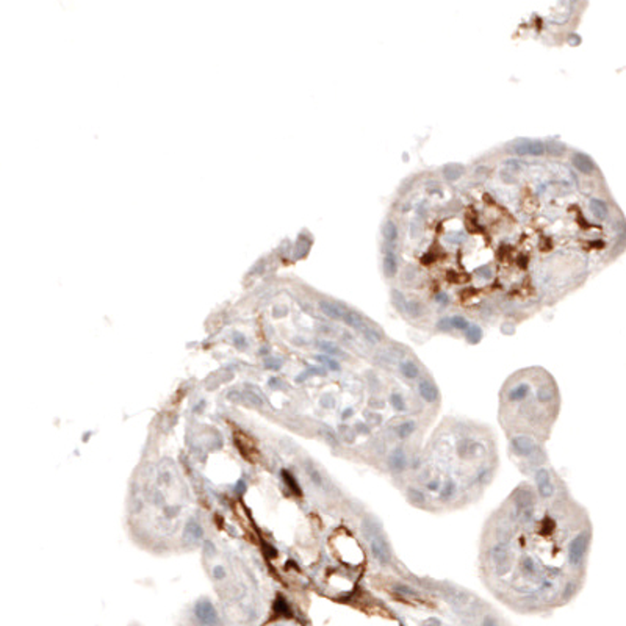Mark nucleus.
<instances>
[{
    "label": "nucleus",
    "instance_id": "nucleus-19",
    "mask_svg": "<svg viewBox=\"0 0 626 626\" xmlns=\"http://www.w3.org/2000/svg\"><path fill=\"white\" fill-rule=\"evenodd\" d=\"M319 309L326 316L332 318V319H342V321H343L345 313L348 310V307L345 306V304H340V302H335V301H326V299L319 301Z\"/></svg>",
    "mask_w": 626,
    "mask_h": 626
},
{
    "label": "nucleus",
    "instance_id": "nucleus-35",
    "mask_svg": "<svg viewBox=\"0 0 626 626\" xmlns=\"http://www.w3.org/2000/svg\"><path fill=\"white\" fill-rule=\"evenodd\" d=\"M306 471H307V474H309V477L312 479V482H313V484H316L318 487H323V477H321L319 471H318V470H316L315 467H313L312 464H307Z\"/></svg>",
    "mask_w": 626,
    "mask_h": 626
},
{
    "label": "nucleus",
    "instance_id": "nucleus-23",
    "mask_svg": "<svg viewBox=\"0 0 626 626\" xmlns=\"http://www.w3.org/2000/svg\"><path fill=\"white\" fill-rule=\"evenodd\" d=\"M588 208H590L592 215H593L596 219L604 221V219L609 218L611 208H609V205H607V202H606V200H603V199L592 197L590 200H588Z\"/></svg>",
    "mask_w": 626,
    "mask_h": 626
},
{
    "label": "nucleus",
    "instance_id": "nucleus-36",
    "mask_svg": "<svg viewBox=\"0 0 626 626\" xmlns=\"http://www.w3.org/2000/svg\"><path fill=\"white\" fill-rule=\"evenodd\" d=\"M187 534H190V536L193 537V539H200L202 537V528L199 526V524L195 521V520H190L188 523H187Z\"/></svg>",
    "mask_w": 626,
    "mask_h": 626
},
{
    "label": "nucleus",
    "instance_id": "nucleus-26",
    "mask_svg": "<svg viewBox=\"0 0 626 626\" xmlns=\"http://www.w3.org/2000/svg\"><path fill=\"white\" fill-rule=\"evenodd\" d=\"M578 588H579L578 581H575V579H568V581L565 583V586H564V588L559 592V598H560V601H562V603L570 601V600H572V598L578 593Z\"/></svg>",
    "mask_w": 626,
    "mask_h": 626
},
{
    "label": "nucleus",
    "instance_id": "nucleus-34",
    "mask_svg": "<svg viewBox=\"0 0 626 626\" xmlns=\"http://www.w3.org/2000/svg\"><path fill=\"white\" fill-rule=\"evenodd\" d=\"M451 318V326H453V329H456V330H462V332H465V330L470 327V321L465 318V316H462V315H454V316H449Z\"/></svg>",
    "mask_w": 626,
    "mask_h": 626
},
{
    "label": "nucleus",
    "instance_id": "nucleus-31",
    "mask_svg": "<svg viewBox=\"0 0 626 626\" xmlns=\"http://www.w3.org/2000/svg\"><path fill=\"white\" fill-rule=\"evenodd\" d=\"M545 146H547V152H548L549 155H554V156H560V155H564V154H565V151H567L565 144H564V143H560V141H557V140H551V141L545 143Z\"/></svg>",
    "mask_w": 626,
    "mask_h": 626
},
{
    "label": "nucleus",
    "instance_id": "nucleus-43",
    "mask_svg": "<svg viewBox=\"0 0 626 626\" xmlns=\"http://www.w3.org/2000/svg\"><path fill=\"white\" fill-rule=\"evenodd\" d=\"M477 274L479 275H482L484 279H490V275H492V270H490V266H481L479 270H477Z\"/></svg>",
    "mask_w": 626,
    "mask_h": 626
},
{
    "label": "nucleus",
    "instance_id": "nucleus-4",
    "mask_svg": "<svg viewBox=\"0 0 626 626\" xmlns=\"http://www.w3.org/2000/svg\"><path fill=\"white\" fill-rule=\"evenodd\" d=\"M532 384L531 381L526 379H510L508 384L503 387L501 391V399H503V406L506 407H513L518 406V404H523L526 401L531 393H532Z\"/></svg>",
    "mask_w": 626,
    "mask_h": 626
},
{
    "label": "nucleus",
    "instance_id": "nucleus-32",
    "mask_svg": "<svg viewBox=\"0 0 626 626\" xmlns=\"http://www.w3.org/2000/svg\"><path fill=\"white\" fill-rule=\"evenodd\" d=\"M391 588H393V592L404 595V596H418V590H415L413 587H410L407 584H402V583H394L391 586Z\"/></svg>",
    "mask_w": 626,
    "mask_h": 626
},
{
    "label": "nucleus",
    "instance_id": "nucleus-24",
    "mask_svg": "<svg viewBox=\"0 0 626 626\" xmlns=\"http://www.w3.org/2000/svg\"><path fill=\"white\" fill-rule=\"evenodd\" d=\"M465 172V166L462 163H446L443 168H441V174L446 180H457L464 176Z\"/></svg>",
    "mask_w": 626,
    "mask_h": 626
},
{
    "label": "nucleus",
    "instance_id": "nucleus-33",
    "mask_svg": "<svg viewBox=\"0 0 626 626\" xmlns=\"http://www.w3.org/2000/svg\"><path fill=\"white\" fill-rule=\"evenodd\" d=\"M390 404L391 407L396 412H404L406 410V401H404V396L399 391H393L390 394Z\"/></svg>",
    "mask_w": 626,
    "mask_h": 626
},
{
    "label": "nucleus",
    "instance_id": "nucleus-40",
    "mask_svg": "<svg viewBox=\"0 0 626 626\" xmlns=\"http://www.w3.org/2000/svg\"><path fill=\"white\" fill-rule=\"evenodd\" d=\"M323 435H324V438H326V441L330 445V446H338V438H337V435L334 434L332 430H330L329 428H324L323 430Z\"/></svg>",
    "mask_w": 626,
    "mask_h": 626
},
{
    "label": "nucleus",
    "instance_id": "nucleus-42",
    "mask_svg": "<svg viewBox=\"0 0 626 626\" xmlns=\"http://www.w3.org/2000/svg\"><path fill=\"white\" fill-rule=\"evenodd\" d=\"M282 474H283V477H285V482H287V484H288V487H290V489H291V490H293L294 493H296V495H301V490H299V487H298V484H296V482H294V479H293V476H291L290 473H287V471H283Z\"/></svg>",
    "mask_w": 626,
    "mask_h": 626
},
{
    "label": "nucleus",
    "instance_id": "nucleus-38",
    "mask_svg": "<svg viewBox=\"0 0 626 626\" xmlns=\"http://www.w3.org/2000/svg\"><path fill=\"white\" fill-rule=\"evenodd\" d=\"M481 626H501V623L493 614H485L481 619Z\"/></svg>",
    "mask_w": 626,
    "mask_h": 626
},
{
    "label": "nucleus",
    "instance_id": "nucleus-45",
    "mask_svg": "<svg viewBox=\"0 0 626 626\" xmlns=\"http://www.w3.org/2000/svg\"><path fill=\"white\" fill-rule=\"evenodd\" d=\"M435 301L440 304V306H446V304L449 302V298H448V294L445 291H441V293H438L437 296H435Z\"/></svg>",
    "mask_w": 626,
    "mask_h": 626
},
{
    "label": "nucleus",
    "instance_id": "nucleus-49",
    "mask_svg": "<svg viewBox=\"0 0 626 626\" xmlns=\"http://www.w3.org/2000/svg\"><path fill=\"white\" fill-rule=\"evenodd\" d=\"M352 413V409H348V410H345V413H343V418H348V415H351Z\"/></svg>",
    "mask_w": 626,
    "mask_h": 626
},
{
    "label": "nucleus",
    "instance_id": "nucleus-10",
    "mask_svg": "<svg viewBox=\"0 0 626 626\" xmlns=\"http://www.w3.org/2000/svg\"><path fill=\"white\" fill-rule=\"evenodd\" d=\"M387 467L391 474H402L410 467V456L402 445H396L387 457Z\"/></svg>",
    "mask_w": 626,
    "mask_h": 626
},
{
    "label": "nucleus",
    "instance_id": "nucleus-13",
    "mask_svg": "<svg viewBox=\"0 0 626 626\" xmlns=\"http://www.w3.org/2000/svg\"><path fill=\"white\" fill-rule=\"evenodd\" d=\"M441 595L445 596V600L451 604L456 606H464L468 601V593L465 590H460L457 586H453L451 583H441L438 584Z\"/></svg>",
    "mask_w": 626,
    "mask_h": 626
},
{
    "label": "nucleus",
    "instance_id": "nucleus-44",
    "mask_svg": "<svg viewBox=\"0 0 626 626\" xmlns=\"http://www.w3.org/2000/svg\"><path fill=\"white\" fill-rule=\"evenodd\" d=\"M275 611H277V612H283V614H288V606L285 604V601L282 600V598H279L277 603H275Z\"/></svg>",
    "mask_w": 626,
    "mask_h": 626
},
{
    "label": "nucleus",
    "instance_id": "nucleus-12",
    "mask_svg": "<svg viewBox=\"0 0 626 626\" xmlns=\"http://www.w3.org/2000/svg\"><path fill=\"white\" fill-rule=\"evenodd\" d=\"M195 614H196L197 620L202 625H205V626H218V622H219L218 614H216V609L213 607V604H211L210 601H207V600L199 601L196 604V607H195Z\"/></svg>",
    "mask_w": 626,
    "mask_h": 626
},
{
    "label": "nucleus",
    "instance_id": "nucleus-48",
    "mask_svg": "<svg viewBox=\"0 0 626 626\" xmlns=\"http://www.w3.org/2000/svg\"><path fill=\"white\" fill-rule=\"evenodd\" d=\"M426 626H441V625H440V622L437 619H430V620H428Z\"/></svg>",
    "mask_w": 626,
    "mask_h": 626
},
{
    "label": "nucleus",
    "instance_id": "nucleus-29",
    "mask_svg": "<svg viewBox=\"0 0 626 626\" xmlns=\"http://www.w3.org/2000/svg\"><path fill=\"white\" fill-rule=\"evenodd\" d=\"M362 335H363V338L366 340L368 343L370 345H377V343H381L382 342V338H384V334L381 332L379 329L377 327H374V326H368L363 332H362Z\"/></svg>",
    "mask_w": 626,
    "mask_h": 626
},
{
    "label": "nucleus",
    "instance_id": "nucleus-20",
    "mask_svg": "<svg viewBox=\"0 0 626 626\" xmlns=\"http://www.w3.org/2000/svg\"><path fill=\"white\" fill-rule=\"evenodd\" d=\"M456 496H457V482L453 477H446V479H443L440 492L437 493V498L440 503L448 504L451 501H454Z\"/></svg>",
    "mask_w": 626,
    "mask_h": 626
},
{
    "label": "nucleus",
    "instance_id": "nucleus-16",
    "mask_svg": "<svg viewBox=\"0 0 626 626\" xmlns=\"http://www.w3.org/2000/svg\"><path fill=\"white\" fill-rule=\"evenodd\" d=\"M404 495H406L407 501L412 506H415V508H418V509H429V506H428L429 504V498H428L426 490L420 489V487H417V485H407L406 490H404Z\"/></svg>",
    "mask_w": 626,
    "mask_h": 626
},
{
    "label": "nucleus",
    "instance_id": "nucleus-39",
    "mask_svg": "<svg viewBox=\"0 0 626 626\" xmlns=\"http://www.w3.org/2000/svg\"><path fill=\"white\" fill-rule=\"evenodd\" d=\"M437 329L441 330V332H449L453 330V326H451V318L449 316H443L437 321Z\"/></svg>",
    "mask_w": 626,
    "mask_h": 626
},
{
    "label": "nucleus",
    "instance_id": "nucleus-6",
    "mask_svg": "<svg viewBox=\"0 0 626 626\" xmlns=\"http://www.w3.org/2000/svg\"><path fill=\"white\" fill-rule=\"evenodd\" d=\"M532 477H534V487H536L539 500L548 501L551 498H554L556 484L553 479V471H551L548 467L543 465L539 470H536V473L532 474Z\"/></svg>",
    "mask_w": 626,
    "mask_h": 626
},
{
    "label": "nucleus",
    "instance_id": "nucleus-25",
    "mask_svg": "<svg viewBox=\"0 0 626 626\" xmlns=\"http://www.w3.org/2000/svg\"><path fill=\"white\" fill-rule=\"evenodd\" d=\"M382 236H384V241L389 243V244H394V243L398 241L399 230H398V226L394 224L391 219L385 221V223H384V226H382Z\"/></svg>",
    "mask_w": 626,
    "mask_h": 626
},
{
    "label": "nucleus",
    "instance_id": "nucleus-14",
    "mask_svg": "<svg viewBox=\"0 0 626 626\" xmlns=\"http://www.w3.org/2000/svg\"><path fill=\"white\" fill-rule=\"evenodd\" d=\"M399 374L409 382H418V379L423 376V370L418 362L412 360V358H402L398 363Z\"/></svg>",
    "mask_w": 626,
    "mask_h": 626
},
{
    "label": "nucleus",
    "instance_id": "nucleus-21",
    "mask_svg": "<svg viewBox=\"0 0 626 626\" xmlns=\"http://www.w3.org/2000/svg\"><path fill=\"white\" fill-rule=\"evenodd\" d=\"M381 532H384L381 521L376 517H373V515H366L362 521V534H363L365 540L370 542L373 537H376L377 534H381Z\"/></svg>",
    "mask_w": 626,
    "mask_h": 626
},
{
    "label": "nucleus",
    "instance_id": "nucleus-5",
    "mask_svg": "<svg viewBox=\"0 0 626 626\" xmlns=\"http://www.w3.org/2000/svg\"><path fill=\"white\" fill-rule=\"evenodd\" d=\"M509 446H510V453L513 456H517L520 460H526L536 453L542 445L529 434L515 432V434L509 435Z\"/></svg>",
    "mask_w": 626,
    "mask_h": 626
},
{
    "label": "nucleus",
    "instance_id": "nucleus-47",
    "mask_svg": "<svg viewBox=\"0 0 626 626\" xmlns=\"http://www.w3.org/2000/svg\"><path fill=\"white\" fill-rule=\"evenodd\" d=\"M236 492H240V493H244L246 492V485H244V482L241 479L238 481V484H236Z\"/></svg>",
    "mask_w": 626,
    "mask_h": 626
},
{
    "label": "nucleus",
    "instance_id": "nucleus-9",
    "mask_svg": "<svg viewBox=\"0 0 626 626\" xmlns=\"http://www.w3.org/2000/svg\"><path fill=\"white\" fill-rule=\"evenodd\" d=\"M518 575L524 581H542V567L531 554H521L517 562Z\"/></svg>",
    "mask_w": 626,
    "mask_h": 626
},
{
    "label": "nucleus",
    "instance_id": "nucleus-30",
    "mask_svg": "<svg viewBox=\"0 0 626 626\" xmlns=\"http://www.w3.org/2000/svg\"><path fill=\"white\" fill-rule=\"evenodd\" d=\"M390 294H391V304L394 306V309L399 310L404 315V313H406V306H407V299H406V296H404V293H401L396 288H393Z\"/></svg>",
    "mask_w": 626,
    "mask_h": 626
},
{
    "label": "nucleus",
    "instance_id": "nucleus-3",
    "mask_svg": "<svg viewBox=\"0 0 626 626\" xmlns=\"http://www.w3.org/2000/svg\"><path fill=\"white\" fill-rule=\"evenodd\" d=\"M489 564L492 573L496 578H503L509 575L513 567L517 565V554L513 553L510 545H503V543H495L489 548Z\"/></svg>",
    "mask_w": 626,
    "mask_h": 626
},
{
    "label": "nucleus",
    "instance_id": "nucleus-28",
    "mask_svg": "<svg viewBox=\"0 0 626 626\" xmlns=\"http://www.w3.org/2000/svg\"><path fill=\"white\" fill-rule=\"evenodd\" d=\"M482 335H484L482 329L477 324H470V327L465 330V340L470 345H477L482 340Z\"/></svg>",
    "mask_w": 626,
    "mask_h": 626
},
{
    "label": "nucleus",
    "instance_id": "nucleus-46",
    "mask_svg": "<svg viewBox=\"0 0 626 626\" xmlns=\"http://www.w3.org/2000/svg\"><path fill=\"white\" fill-rule=\"evenodd\" d=\"M213 575H215V578H218V579H223V578L226 576L223 567H216V568L213 570Z\"/></svg>",
    "mask_w": 626,
    "mask_h": 626
},
{
    "label": "nucleus",
    "instance_id": "nucleus-37",
    "mask_svg": "<svg viewBox=\"0 0 626 626\" xmlns=\"http://www.w3.org/2000/svg\"><path fill=\"white\" fill-rule=\"evenodd\" d=\"M319 349H321V351H324L326 354H330V355H340V354H343L342 351H340L338 346H335L334 343H330V342H321L319 343Z\"/></svg>",
    "mask_w": 626,
    "mask_h": 626
},
{
    "label": "nucleus",
    "instance_id": "nucleus-15",
    "mask_svg": "<svg viewBox=\"0 0 626 626\" xmlns=\"http://www.w3.org/2000/svg\"><path fill=\"white\" fill-rule=\"evenodd\" d=\"M382 271L385 277H394L398 273V259L393 251V244L384 243V260H382Z\"/></svg>",
    "mask_w": 626,
    "mask_h": 626
},
{
    "label": "nucleus",
    "instance_id": "nucleus-41",
    "mask_svg": "<svg viewBox=\"0 0 626 626\" xmlns=\"http://www.w3.org/2000/svg\"><path fill=\"white\" fill-rule=\"evenodd\" d=\"M318 360H319V362H323L324 365H327V368H330V370H332V371H338V370H340L338 362H335L334 358H330V357H327V355H318Z\"/></svg>",
    "mask_w": 626,
    "mask_h": 626
},
{
    "label": "nucleus",
    "instance_id": "nucleus-8",
    "mask_svg": "<svg viewBox=\"0 0 626 626\" xmlns=\"http://www.w3.org/2000/svg\"><path fill=\"white\" fill-rule=\"evenodd\" d=\"M508 149L513 155H531V156H540L547 152V146L542 140H529V138H518L508 144Z\"/></svg>",
    "mask_w": 626,
    "mask_h": 626
},
{
    "label": "nucleus",
    "instance_id": "nucleus-7",
    "mask_svg": "<svg viewBox=\"0 0 626 626\" xmlns=\"http://www.w3.org/2000/svg\"><path fill=\"white\" fill-rule=\"evenodd\" d=\"M370 551L373 557L379 562L382 567H391L393 565V549L390 545L389 537L385 536V532L377 534L370 542Z\"/></svg>",
    "mask_w": 626,
    "mask_h": 626
},
{
    "label": "nucleus",
    "instance_id": "nucleus-27",
    "mask_svg": "<svg viewBox=\"0 0 626 626\" xmlns=\"http://www.w3.org/2000/svg\"><path fill=\"white\" fill-rule=\"evenodd\" d=\"M404 315H407L410 318H421L425 315V306H423V302L418 299H410L407 301L406 313H404Z\"/></svg>",
    "mask_w": 626,
    "mask_h": 626
},
{
    "label": "nucleus",
    "instance_id": "nucleus-17",
    "mask_svg": "<svg viewBox=\"0 0 626 626\" xmlns=\"http://www.w3.org/2000/svg\"><path fill=\"white\" fill-rule=\"evenodd\" d=\"M572 164L578 172L586 174V176H590V174H593L596 171L595 161L584 152H575L572 155Z\"/></svg>",
    "mask_w": 626,
    "mask_h": 626
},
{
    "label": "nucleus",
    "instance_id": "nucleus-22",
    "mask_svg": "<svg viewBox=\"0 0 626 626\" xmlns=\"http://www.w3.org/2000/svg\"><path fill=\"white\" fill-rule=\"evenodd\" d=\"M343 321H345V323H346L349 327H352V329L358 330V332H360V334L363 332V330H365L368 326H370V324L366 323V319L360 315V313L355 312V310H351V309H348V310H346Z\"/></svg>",
    "mask_w": 626,
    "mask_h": 626
},
{
    "label": "nucleus",
    "instance_id": "nucleus-1",
    "mask_svg": "<svg viewBox=\"0 0 626 626\" xmlns=\"http://www.w3.org/2000/svg\"><path fill=\"white\" fill-rule=\"evenodd\" d=\"M592 539H593L592 526L588 524V526L583 528L581 531H578L567 543L565 560H567V565L572 568L573 572H579V570L586 568Z\"/></svg>",
    "mask_w": 626,
    "mask_h": 626
},
{
    "label": "nucleus",
    "instance_id": "nucleus-11",
    "mask_svg": "<svg viewBox=\"0 0 626 626\" xmlns=\"http://www.w3.org/2000/svg\"><path fill=\"white\" fill-rule=\"evenodd\" d=\"M418 396L426 404H437L440 401V390L430 376H421L417 382Z\"/></svg>",
    "mask_w": 626,
    "mask_h": 626
},
{
    "label": "nucleus",
    "instance_id": "nucleus-2",
    "mask_svg": "<svg viewBox=\"0 0 626 626\" xmlns=\"http://www.w3.org/2000/svg\"><path fill=\"white\" fill-rule=\"evenodd\" d=\"M539 504V495L536 492V487L529 482H521L512 490V493L508 498L509 510L508 515L512 521H518V515L528 508H536Z\"/></svg>",
    "mask_w": 626,
    "mask_h": 626
},
{
    "label": "nucleus",
    "instance_id": "nucleus-18",
    "mask_svg": "<svg viewBox=\"0 0 626 626\" xmlns=\"http://www.w3.org/2000/svg\"><path fill=\"white\" fill-rule=\"evenodd\" d=\"M418 425L415 420H402L399 421L398 425H394L393 429V437L399 440V441H406L409 440L413 434H415Z\"/></svg>",
    "mask_w": 626,
    "mask_h": 626
}]
</instances>
